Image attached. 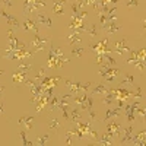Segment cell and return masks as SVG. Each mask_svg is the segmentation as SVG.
<instances>
[{"label": "cell", "mask_w": 146, "mask_h": 146, "mask_svg": "<svg viewBox=\"0 0 146 146\" xmlns=\"http://www.w3.org/2000/svg\"><path fill=\"white\" fill-rule=\"evenodd\" d=\"M120 28H121V27L117 25L115 21H108V19H107V21L102 23V29H104L107 34H114V32H117Z\"/></svg>", "instance_id": "cell-1"}, {"label": "cell", "mask_w": 146, "mask_h": 146, "mask_svg": "<svg viewBox=\"0 0 146 146\" xmlns=\"http://www.w3.org/2000/svg\"><path fill=\"white\" fill-rule=\"evenodd\" d=\"M23 28H25L27 31H34V32H38V22L36 21H31V19H27L25 22H23Z\"/></svg>", "instance_id": "cell-3"}, {"label": "cell", "mask_w": 146, "mask_h": 146, "mask_svg": "<svg viewBox=\"0 0 146 146\" xmlns=\"http://www.w3.org/2000/svg\"><path fill=\"white\" fill-rule=\"evenodd\" d=\"M2 113H3V102L0 101V114H2Z\"/></svg>", "instance_id": "cell-21"}, {"label": "cell", "mask_w": 146, "mask_h": 146, "mask_svg": "<svg viewBox=\"0 0 146 146\" xmlns=\"http://www.w3.org/2000/svg\"><path fill=\"white\" fill-rule=\"evenodd\" d=\"M72 117H73V118H79V113L76 111V110H75V111L72 113Z\"/></svg>", "instance_id": "cell-18"}, {"label": "cell", "mask_w": 146, "mask_h": 146, "mask_svg": "<svg viewBox=\"0 0 146 146\" xmlns=\"http://www.w3.org/2000/svg\"><path fill=\"white\" fill-rule=\"evenodd\" d=\"M21 123H25L27 127L29 129V127H31V123H32V117H29V118H22V120H21Z\"/></svg>", "instance_id": "cell-12"}, {"label": "cell", "mask_w": 146, "mask_h": 146, "mask_svg": "<svg viewBox=\"0 0 146 146\" xmlns=\"http://www.w3.org/2000/svg\"><path fill=\"white\" fill-rule=\"evenodd\" d=\"M89 35H91V36L96 35V29H95V27H91V29H89Z\"/></svg>", "instance_id": "cell-16"}, {"label": "cell", "mask_w": 146, "mask_h": 146, "mask_svg": "<svg viewBox=\"0 0 146 146\" xmlns=\"http://www.w3.org/2000/svg\"><path fill=\"white\" fill-rule=\"evenodd\" d=\"M48 41L45 38H41L40 35H34V40H32V45L35 47V50H42V48L45 47Z\"/></svg>", "instance_id": "cell-2"}, {"label": "cell", "mask_w": 146, "mask_h": 146, "mask_svg": "<svg viewBox=\"0 0 146 146\" xmlns=\"http://www.w3.org/2000/svg\"><path fill=\"white\" fill-rule=\"evenodd\" d=\"M64 3H66L64 0H56V3L53 6V12L56 15H63L64 13V12H63V5Z\"/></svg>", "instance_id": "cell-5"}, {"label": "cell", "mask_w": 146, "mask_h": 146, "mask_svg": "<svg viewBox=\"0 0 146 146\" xmlns=\"http://www.w3.org/2000/svg\"><path fill=\"white\" fill-rule=\"evenodd\" d=\"M145 2H146V0H145Z\"/></svg>", "instance_id": "cell-23"}, {"label": "cell", "mask_w": 146, "mask_h": 146, "mask_svg": "<svg viewBox=\"0 0 146 146\" xmlns=\"http://www.w3.org/2000/svg\"><path fill=\"white\" fill-rule=\"evenodd\" d=\"M0 13H2V16H3V18H6V19H7V22L10 23V25H15L16 28L19 27V22H18V19H16V18H13L12 15H9L7 12H5V10H2Z\"/></svg>", "instance_id": "cell-7"}, {"label": "cell", "mask_w": 146, "mask_h": 146, "mask_svg": "<svg viewBox=\"0 0 146 146\" xmlns=\"http://www.w3.org/2000/svg\"><path fill=\"white\" fill-rule=\"evenodd\" d=\"M85 53V48H82V47H79V48H73L72 50V54L73 56H76V57H79L80 54H83Z\"/></svg>", "instance_id": "cell-8"}, {"label": "cell", "mask_w": 146, "mask_h": 146, "mask_svg": "<svg viewBox=\"0 0 146 146\" xmlns=\"http://www.w3.org/2000/svg\"><path fill=\"white\" fill-rule=\"evenodd\" d=\"M48 139H50V137H48L47 135H44V136H42V137H41V139L38 140V143H40V145H44V143H45V142H47Z\"/></svg>", "instance_id": "cell-15"}, {"label": "cell", "mask_w": 146, "mask_h": 146, "mask_svg": "<svg viewBox=\"0 0 146 146\" xmlns=\"http://www.w3.org/2000/svg\"><path fill=\"white\" fill-rule=\"evenodd\" d=\"M19 67H21V70H29V67H31V66H25V64H21Z\"/></svg>", "instance_id": "cell-19"}, {"label": "cell", "mask_w": 146, "mask_h": 146, "mask_svg": "<svg viewBox=\"0 0 146 146\" xmlns=\"http://www.w3.org/2000/svg\"><path fill=\"white\" fill-rule=\"evenodd\" d=\"M126 5H127V7H131V6H133V7H137L139 3H137V0H127Z\"/></svg>", "instance_id": "cell-11"}, {"label": "cell", "mask_w": 146, "mask_h": 146, "mask_svg": "<svg viewBox=\"0 0 146 146\" xmlns=\"http://www.w3.org/2000/svg\"><path fill=\"white\" fill-rule=\"evenodd\" d=\"M145 29H146V21H145Z\"/></svg>", "instance_id": "cell-22"}, {"label": "cell", "mask_w": 146, "mask_h": 146, "mask_svg": "<svg viewBox=\"0 0 146 146\" xmlns=\"http://www.w3.org/2000/svg\"><path fill=\"white\" fill-rule=\"evenodd\" d=\"M126 83H133V76H129V75H126V80H124Z\"/></svg>", "instance_id": "cell-17"}, {"label": "cell", "mask_w": 146, "mask_h": 146, "mask_svg": "<svg viewBox=\"0 0 146 146\" xmlns=\"http://www.w3.org/2000/svg\"><path fill=\"white\" fill-rule=\"evenodd\" d=\"M131 130H133V127H127V129H126V136H124L123 142H127V140H130V133H131Z\"/></svg>", "instance_id": "cell-9"}, {"label": "cell", "mask_w": 146, "mask_h": 146, "mask_svg": "<svg viewBox=\"0 0 146 146\" xmlns=\"http://www.w3.org/2000/svg\"><path fill=\"white\" fill-rule=\"evenodd\" d=\"M50 127H51V129H58V121H57V120H51Z\"/></svg>", "instance_id": "cell-14"}, {"label": "cell", "mask_w": 146, "mask_h": 146, "mask_svg": "<svg viewBox=\"0 0 146 146\" xmlns=\"http://www.w3.org/2000/svg\"><path fill=\"white\" fill-rule=\"evenodd\" d=\"M105 91V88L102 86V85H100V86H96L95 89H94V94H102Z\"/></svg>", "instance_id": "cell-13"}, {"label": "cell", "mask_w": 146, "mask_h": 146, "mask_svg": "<svg viewBox=\"0 0 146 146\" xmlns=\"http://www.w3.org/2000/svg\"><path fill=\"white\" fill-rule=\"evenodd\" d=\"M117 113H118V110H113V111H107V117H105V120H108L110 117H115V115H117Z\"/></svg>", "instance_id": "cell-10"}, {"label": "cell", "mask_w": 146, "mask_h": 146, "mask_svg": "<svg viewBox=\"0 0 146 146\" xmlns=\"http://www.w3.org/2000/svg\"><path fill=\"white\" fill-rule=\"evenodd\" d=\"M36 22H38V23H42V25H45V27H48V28L53 27L51 19H48V18L44 16L42 13H36Z\"/></svg>", "instance_id": "cell-4"}, {"label": "cell", "mask_w": 146, "mask_h": 146, "mask_svg": "<svg viewBox=\"0 0 146 146\" xmlns=\"http://www.w3.org/2000/svg\"><path fill=\"white\" fill-rule=\"evenodd\" d=\"M3 5L6 7H10V0H3Z\"/></svg>", "instance_id": "cell-20"}, {"label": "cell", "mask_w": 146, "mask_h": 146, "mask_svg": "<svg viewBox=\"0 0 146 146\" xmlns=\"http://www.w3.org/2000/svg\"><path fill=\"white\" fill-rule=\"evenodd\" d=\"M115 51L121 56L123 54V51H130V48L126 45V40H121V41H118L117 44H115Z\"/></svg>", "instance_id": "cell-6"}]
</instances>
